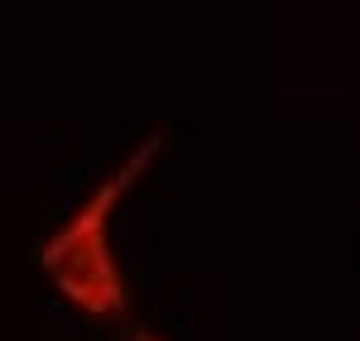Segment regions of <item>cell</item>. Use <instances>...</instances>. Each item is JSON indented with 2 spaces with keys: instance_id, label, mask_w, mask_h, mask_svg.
<instances>
[{
  "instance_id": "obj_1",
  "label": "cell",
  "mask_w": 360,
  "mask_h": 341,
  "mask_svg": "<svg viewBox=\"0 0 360 341\" xmlns=\"http://www.w3.org/2000/svg\"><path fill=\"white\" fill-rule=\"evenodd\" d=\"M159 149H164V130H149L139 144H130V154L111 173H101L86 188V198L39 245V274L49 279L58 298L86 322L115 327L130 341L149 337L135 327V293H130V274L115 250V212L139 188V178L154 169Z\"/></svg>"
}]
</instances>
